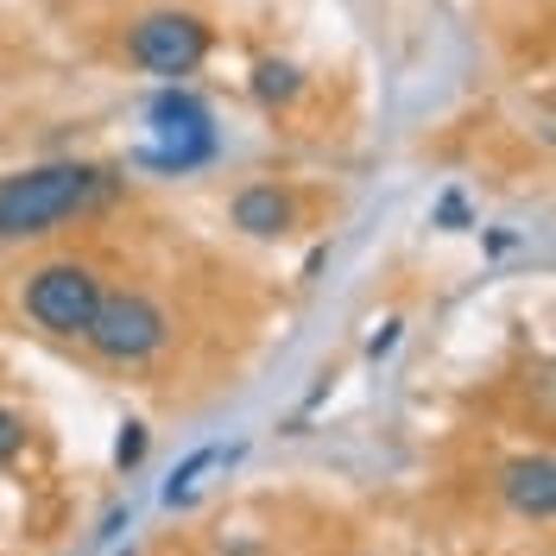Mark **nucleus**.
<instances>
[{
  "label": "nucleus",
  "mask_w": 556,
  "mask_h": 556,
  "mask_svg": "<svg viewBox=\"0 0 556 556\" xmlns=\"http://www.w3.org/2000/svg\"><path fill=\"white\" fill-rule=\"evenodd\" d=\"M392 342H399V323H380V329L367 336V354L380 361V354H392Z\"/></svg>",
  "instance_id": "f8f14e48"
},
{
  "label": "nucleus",
  "mask_w": 556,
  "mask_h": 556,
  "mask_svg": "<svg viewBox=\"0 0 556 556\" xmlns=\"http://www.w3.org/2000/svg\"><path fill=\"white\" fill-rule=\"evenodd\" d=\"M26 437H33V430H26V417L0 405V462H13V455L26 450Z\"/></svg>",
  "instance_id": "9d476101"
},
{
  "label": "nucleus",
  "mask_w": 556,
  "mask_h": 556,
  "mask_svg": "<svg viewBox=\"0 0 556 556\" xmlns=\"http://www.w3.org/2000/svg\"><path fill=\"white\" fill-rule=\"evenodd\" d=\"M253 96L266 108H291L304 96V76H298V64H285V58H260L253 64Z\"/></svg>",
  "instance_id": "6e6552de"
},
{
  "label": "nucleus",
  "mask_w": 556,
  "mask_h": 556,
  "mask_svg": "<svg viewBox=\"0 0 556 556\" xmlns=\"http://www.w3.org/2000/svg\"><path fill=\"white\" fill-rule=\"evenodd\" d=\"M83 342L96 348L102 361L139 367V361L165 354V342H172V316H165V304H159L152 291H108Z\"/></svg>",
  "instance_id": "20e7f679"
},
{
  "label": "nucleus",
  "mask_w": 556,
  "mask_h": 556,
  "mask_svg": "<svg viewBox=\"0 0 556 556\" xmlns=\"http://www.w3.org/2000/svg\"><path fill=\"white\" fill-rule=\"evenodd\" d=\"M215 462H222V450H215V443H203V450H197V455H190V462H184V468L172 475V481H165V506L190 500V493H197V481H203V475L215 468Z\"/></svg>",
  "instance_id": "1a4fd4ad"
},
{
  "label": "nucleus",
  "mask_w": 556,
  "mask_h": 556,
  "mask_svg": "<svg viewBox=\"0 0 556 556\" xmlns=\"http://www.w3.org/2000/svg\"><path fill=\"white\" fill-rule=\"evenodd\" d=\"M500 493H506V506H513L519 519L551 525V513H556V468H551V455H519V462H506Z\"/></svg>",
  "instance_id": "0eeeda50"
},
{
  "label": "nucleus",
  "mask_w": 556,
  "mask_h": 556,
  "mask_svg": "<svg viewBox=\"0 0 556 556\" xmlns=\"http://www.w3.org/2000/svg\"><path fill=\"white\" fill-rule=\"evenodd\" d=\"M139 455H146V424H127L121 443H114V462H121V468H139Z\"/></svg>",
  "instance_id": "9b49d317"
},
{
  "label": "nucleus",
  "mask_w": 556,
  "mask_h": 556,
  "mask_svg": "<svg viewBox=\"0 0 556 556\" xmlns=\"http://www.w3.org/2000/svg\"><path fill=\"white\" fill-rule=\"evenodd\" d=\"M152 127H159V152H146L152 165H165V172H190V165H203L208 152H215V121H208V108L197 96H184V89H165L159 102H152Z\"/></svg>",
  "instance_id": "39448f33"
},
{
  "label": "nucleus",
  "mask_w": 556,
  "mask_h": 556,
  "mask_svg": "<svg viewBox=\"0 0 556 556\" xmlns=\"http://www.w3.org/2000/svg\"><path fill=\"white\" fill-rule=\"evenodd\" d=\"M437 222H450V228H462V222H468V203H462V197H443V208H437Z\"/></svg>",
  "instance_id": "ddd939ff"
},
{
  "label": "nucleus",
  "mask_w": 556,
  "mask_h": 556,
  "mask_svg": "<svg viewBox=\"0 0 556 556\" xmlns=\"http://www.w3.org/2000/svg\"><path fill=\"white\" fill-rule=\"evenodd\" d=\"M228 215H235V228L253 235V241H278V235L298 228V197L285 184H241Z\"/></svg>",
  "instance_id": "423d86ee"
},
{
  "label": "nucleus",
  "mask_w": 556,
  "mask_h": 556,
  "mask_svg": "<svg viewBox=\"0 0 556 556\" xmlns=\"http://www.w3.org/2000/svg\"><path fill=\"white\" fill-rule=\"evenodd\" d=\"M208 51H215V26L190 7H152L127 26V64H139L146 76H165V83L197 76Z\"/></svg>",
  "instance_id": "7ed1b4c3"
},
{
  "label": "nucleus",
  "mask_w": 556,
  "mask_h": 556,
  "mask_svg": "<svg viewBox=\"0 0 556 556\" xmlns=\"http://www.w3.org/2000/svg\"><path fill=\"white\" fill-rule=\"evenodd\" d=\"M102 298L108 285L89 260H51V266L26 273V285H20V311L58 342H83L96 311H102Z\"/></svg>",
  "instance_id": "f03ea898"
},
{
  "label": "nucleus",
  "mask_w": 556,
  "mask_h": 556,
  "mask_svg": "<svg viewBox=\"0 0 556 556\" xmlns=\"http://www.w3.org/2000/svg\"><path fill=\"white\" fill-rule=\"evenodd\" d=\"M121 190V177L89 159H58V165H26V172L0 177V247L45 241L70 222H83L89 208H102Z\"/></svg>",
  "instance_id": "f257e3e1"
}]
</instances>
